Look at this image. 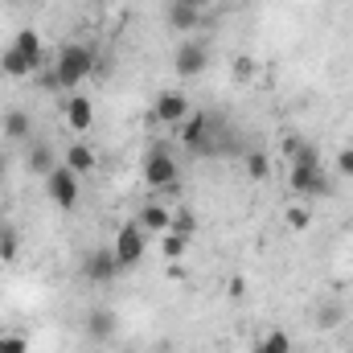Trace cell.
I'll use <instances>...</instances> for the list:
<instances>
[{
	"instance_id": "1",
	"label": "cell",
	"mask_w": 353,
	"mask_h": 353,
	"mask_svg": "<svg viewBox=\"0 0 353 353\" xmlns=\"http://www.w3.org/2000/svg\"><path fill=\"white\" fill-rule=\"evenodd\" d=\"M94 46H83V41H66L58 46V58H54V70L62 79V90H79V83H87L94 74Z\"/></svg>"
},
{
	"instance_id": "2",
	"label": "cell",
	"mask_w": 353,
	"mask_h": 353,
	"mask_svg": "<svg viewBox=\"0 0 353 353\" xmlns=\"http://www.w3.org/2000/svg\"><path fill=\"white\" fill-rule=\"evenodd\" d=\"M140 176H144V185L157 189V193L181 185V165H176L173 148H169L165 140H152V148H148V157H144V165H140Z\"/></svg>"
},
{
	"instance_id": "3",
	"label": "cell",
	"mask_w": 353,
	"mask_h": 353,
	"mask_svg": "<svg viewBox=\"0 0 353 353\" xmlns=\"http://www.w3.org/2000/svg\"><path fill=\"white\" fill-rule=\"evenodd\" d=\"M214 132H218V119H214L210 111H189V119L176 128V140H181V148L193 152V157H218Z\"/></svg>"
},
{
	"instance_id": "4",
	"label": "cell",
	"mask_w": 353,
	"mask_h": 353,
	"mask_svg": "<svg viewBox=\"0 0 353 353\" xmlns=\"http://www.w3.org/2000/svg\"><path fill=\"white\" fill-rule=\"evenodd\" d=\"M288 185L296 197L304 201H321V197H333V176L325 173V165H292Z\"/></svg>"
},
{
	"instance_id": "5",
	"label": "cell",
	"mask_w": 353,
	"mask_h": 353,
	"mask_svg": "<svg viewBox=\"0 0 353 353\" xmlns=\"http://www.w3.org/2000/svg\"><path fill=\"white\" fill-rule=\"evenodd\" d=\"M144 247H148V230H144L140 222H123V226L115 230L111 251H115V259L123 263V271H132V267L144 263Z\"/></svg>"
},
{
	"instance_id": "6",
	"label": "cell",
	"mask_w": 353,
	"mask_h": 353,
	"mask_svg": "<svg viewBox=\"0 0 353 353\" xmlns=\"http://www.w3.org/2000/svg\"><path fill=\"white\" fill-rule=\"evenodd\" d=\"M79 271H83V279H87L90 288H107V283H115L123 275V263L115 259L111 247H94V251L83 255V267Z\"/></svg>"
},
{
	"instance_id": "7",
	"label": "cell",
	"mask_w": 353,
	"mask_h": 353,
	"mask_svg": "<svg viewBox=\"0 0 353 353\" xmlns=\"http://www.w3.org/2000/svg\"><path fill=\"white\" fill-rule=\"evenodd\" d=\"M46 197H50L58 210H79V197H83L79 173H70L66 165H58L54 173H46Z\"/></svg>"
},
{
	"instance_id": "8",
	"label": "cell",
	"mask_w": 353,
	"mask_h": 353,
	"mask_svg": "<svg viewBox=\"0 0 353 353\" xmlns=\"http://www.w3.org/2000/svg\"><path fill=\"white\" fill-rule=\"evenodd\" d=\"M210 70V46L201 41H181L173 50V74L176 79H201Z\"/></svg>"
},
{
	"instance_id": "9",
	"label": "cell",
	"mask_w": 353,
	"mask_h": 353,
	"mask_svg": "<svg viewBox=\"0 0 353 353\" xmlns=\"http://www.w3.org/2000/svg\"><path fill=\"white\" fill-rule=\"evenodd\" d=\"M189 111H193V103H189L185 90H165V94H157V103H152V119L165 123V128H173V132L189 119Z\"/></svg>"
},
{
	"instance_id": "10",
	"label": "cell",
	"mask_w": 353,
	"mask_h": 353,
	"mask_svg": "<svg viewBox=\"0 0 353 353\" xmlns=\"http://www.w3.org/2000/svg\"><path fill=\"white\" fill-rule=\"evenodd\" d=\"M8 46H12V50H21V54L29 58V66H33V74L50 66V54H46V41H41V33H37V29H17Z\"/></svg>"
},
{
	"instance_id": "11",
	"label": "cell",
	"mask_w": 353,
	"mask_h": 353,
	"mask_svg": "<svg viewBox=\"0 0 353 353\" xmlns=\"http://www.w3.org/2000/svg\"><path fill=\"white\" fill-rule=\"evenodd\" d=\"M0 132H4V140H12V144H29V140H33V115H29L25 107H8V111L0 115Z\"/></svg>"
},
{
	"instance_id": "12",
	"label": "cell",
	"mask_w": 353,
	"mask_h": 353,
	"mask_svg": "<svg viewBox=\"0 0 353 353\" xmlns=\"http://www.w3.org/2000/svg\"><path fill=\"white\" fill-rule=\"evenodd\" d=\"M66 128L74 132V136H83L90 132V123H94V103H90L87 94H79V90H70V99H66Z\"/></svg>"
},
{
	"instance_id": "13",
	"label": "cell",
	"mask_w": 353,
	"mask_h": 353,
	"mask_svg": "<svg viewBox=\"0 0 353 353\" xmlns=\"http://www.w3.org/2000/svg\"><path fill=\"white\" fill-rule=\"evenodd\" d=\"M115 329H119V316H115V308H90L87 312V337L90 341H111L115 337Z\"/></svg>"
},
{
	"instance_id": "14",
	"label": "cell",
	"mask_w": 353,
	"mask_h": 353,
	"mask_svg": "<svg viewBox=\"0 0 353 353\" xmlns=\"http://www.w3.org/2000/svg\"><path fill=\"white\" fill-rule=\"evenodd\" d=\"M62 165H66L70 173L87 176V173H94L99 157H94V148H90V144H83V140H74V144H66V152H62Z\"/></svg>"
},
{
	"instance_id": "15",
	"label": "cell",
	"mask_w": 353,
	"mask_h": 353,
	"mask_svg": "<svg viewBox=\"0 0 353 353\" xmlns=\"http://www.w3.org/2000/svg\"><path fill=\"white\" fill-rule=\"evenodd\" d=\"M165 25L173 29V33H193V29H201L205 25V12H197V8H185V4H169V12H165Z\"/></svg>"
},
{
	"instance_id": "16",
	"label": "cell",
	"mask_w": 353,
	"mask_h": 353,
	"mask_svg": "<svg viewBox=\"0 0 353 353\" xmlns=\"http://www.w3.org/2000/svg\"><path fill=\"white\" fill-rule=\"evenodd\" d=\"M283 157L292 165H321V148L312 140H304V136H288L283 140Z\"/></svg>"
},
{
	"instance_id": "17",
	"label": "cell",
	"mask_w": 353,
	"mask_h": 353,
	"mask_svg": "<svg viewBox=\"0 0 353 353\" xmlns=\"http://www.w3.org/2000/svg\"><path fill=\"white\" fill-rule=\"evenodd\" d=\"M136 222H140L148 234H161V230L169 234V226H173V210H169V205H161V201H148V205L140 210V218H136Z\"/></svg>"
},
{
	"instance_id": "18",
	"label": "cell",
	"mask_w": 353,
	"mask_h": 353,
	"mask_svg": "<svg viewBox=\"0 0 353 353\" xmlns=\"http://www.w3.org/2000/svg\"><path fill=\"white\" fill-rule=\"evenodd\" d=\"M25 165H29V169H33L37 176H46V173H54L62 161H58L54 144H29V157H25Z\"/></svg>"
},
{
	"instance_id": "19",
	"label": "cell",
	"mask_w": 353,
	"mask_h": 353,
	"mask_svg": "<svg viewBox=\"0 0 353 353\" xmlns=\"http://www.w3.org/2000/svg\"><path fill=\"white\" fill-rule=\"evenodd\" d=\"M0 70H4L8 79H33L29 58H25L21 50H12V46H4V54H0Z\"/></svg>"
},
{
	"instance_id": "20",
	"label": "cell",
	"mask_w": 353,
	"mask_h": 353,
	"mask_svg": "<svg viewBox=\"0 0 353 353\" xmlns=\"http://www.w3.org/2000/svg\"><path fill=\"white\" fill-rule=\"evenodd\" d=\"M17 251H21V234H17V226H12V222H0V263H12Z\"/></svg>"
},
{
	"instance_id": "21",
	"label": "cell",
	"mask_w": 353,
	"mask_h": 353,
	"mask_svg": "<svg viewBox=\"0 0 353 353\" xmlns=\"http://www.w3.org/2000/svg\"><path fill=\"white\" fill-rule=\"evenodd\" d=\"M243 165H247V176H251V181H267V176H271V157L259 152V148H247Z\"/></svg>"
},
{
	"instance_id": "22",
	"label": "cell",
	"mask_w": 353,
	"mask_h": 353,
	"mask_svg": "<svg viewBox=\"0 0 353 353\" xmlns=\"http://www.w3.org/2000/svg\"><path fill=\"white\" fill-rule=\"evenodd\" d=\"M251 353H292V337H288L283 329H275V333H267L263 341H255Z\"/></svg>"
},
{
	"instance_id": "23",
	"label": "cell",
	"mask_w": 353,
	"mask_h": 353,
	"mask_svg": "<svg viewBox=\"0 0 353 353\" xmlns=\"http://www.w3.org/2000/svg\"><path fill=\"white\" fill-rule=\"evenodd\" d=\"M161 251H165V259H169V263H181V259H185V251H189V239H185V234H176V230H169V234H165V243H161Z\"/></svg>"
},
{
	"instance_id": "24",
	"label": "cell",
	"mask_w": 353,
	"mask_h": 353,
	"mask_svg": "<svg viewBox=\"0 0 353 353\" xmlns=\"http://www.w3.org/2000/svg\"><path fill=\"white\" fill-rule=\"evenodd\" d=\"M283 222H288L292 230H308V226H312V210H308L304 201H296V205H288V214H283Z\"/></svg>"
},
{
	"instance_id": "25",
	"label": "cell",
	"mask_w": 353,
	"mask_h": 353,
	"mask_svg": "<svg viewBox=\"0 0 353 353\" xmlns=\"http://www.w3.org/2000/svg\"><path fill=\"white\" fill-rule=\"evenodd\" d=\"M341 321H345V308H337V304H321L316 308V325L321 329H337Z\"/></svg>"
},
{
	"instance_id": "26",
	"label": "cell",
	"mask_w": 353,
	"mask_h": 353,
	"mask_svg": "<svg viewBox=\"0 0 353 353\" xmlns=\"http://www.w3.org/2000/svg\"><path fill=\"white\" fill-rule=\"evenodd\" d=\"M33 87L46 90V94H54V90H62V79H58V70H54V62L46 66V70H37L33 74Z\"/></svg>"
},
{
	"instance_id": "27",
	"label": "cell",
	"mask_w": 353,
	"mask_h": 353,
	"mask_svg": "<svg viewBox=\"0 0 353 353\" xmlns=\"http://www.w3.org/2000/svg\"><path fill=\"white\" fill-rule=\"evenodd\" d=\"M169 230L185 234V239H193V230H197V218H193V210H185V205H181V210L173 214V226H169Z\"/></svg>"
},
{
	"instance_id": "28",
	"label": "cell",
	"mask_w": 353,
	"mask_h": 353,
	"mask_svg": "<svg viewBox=\"0 0 353 353\" xmlns=\"http://www.w3.org/2000/svg\"><path fill=\"white\" fill-rule=\"evenodd\" d=\"M0 353H29V341L21 333H0Z\"/></svg>"
},
{
	"instance_id": "29",
	"label": "cell",
	"mask_w": 353,
	"mask_h": 353,
	"mask_svg": "<svg viewBox=\"0 0 353 353\" xmlns=\"http://www.w3.org/2000/svg\"><path fill=\"white\" fill-rule=\"evenodd\" d=\"M234 79L239 83H251L255 79V58H234Z\"/></svg>"
},
{
	"instance_id": "30",
	"label": "cell",
	"mask_w": 353,
	"mask_h": 353,
	"mask_svg": "<svg viewBox=\"0 0 353 353\" xmlns=\"http://www.w3.org/2000/svg\"><path fill=\"white\" fill-rule=\"evenodd\" d=\"M337 176L353 181V148H341V152H337Z\"/></svg>"
},
{
	"instance_id": "31",
	"label": "cell",
	"mask_w": 353,
	"mask_h": 353,
	"mask_svg": "<svg viewBox=\"0 0 353 353\" xmlns=\"http://www.w3.org/2000/svg\"><path fill=\"white\" fill-rule=\"evenodd\" d=\"M226 292H230L234 300H239V296H247V279H243V275H234V279L226 283Z\"/></svg>"
},
{
	"instance_id": "32",
	"label": "cell",
	"mask_w": 353,
	"mask_h": 353,
	"mask_svg": "<svg viewBox=\"0 0 353 353\" xmlns=\"http://www.w3.org/2000/svg\"><path fill=\"white\" fill-rule=\"evenodd\" d=\"M173 4H185V8H197V12H205L214 0H173Z\"/></svg>"
},
{
	"instance_id": "33",
	"label": "cell",
	"mask_w": 353,
	"mask_h": 353,
	"mask_svg": "<svg viewBox=\"0 0 353 353\" xmlns=\"http://www.w3.org/2000/svg\"><path fill=\"white\" fill-rule=\"evenodd\" d=\"M169 279H185V267H181V263H169Z\"/></svg>"
},
{
	"instance_id": "34",
	"label": "cell",
	"mask_w": 353,
	"mask_h": 353,
	"mask_svg": "<svg viewBox=\"0 0 353 353\" xmlns=\"http://www.w3.org/2000/svg\"><path fill=\"white\" fill-rule=\"evenodd\" d=\"M4 173H8V157L0 152V185H4Z\"/></svg>"
},
{
	"instance_id": "35",
	"label": "cell",
	"mask_w": 353,
	"mask_h": 353,
	"mask_svg": "<svg viewBox=\"0 0 353 353\" xmlns=\"http://www.w3.org/2000/svg\"><path fill=\"white\" fill-rule=\"evenodd\" d=\"M230 4H247V0H230Z\"/></svg>"
}]
</instances>
